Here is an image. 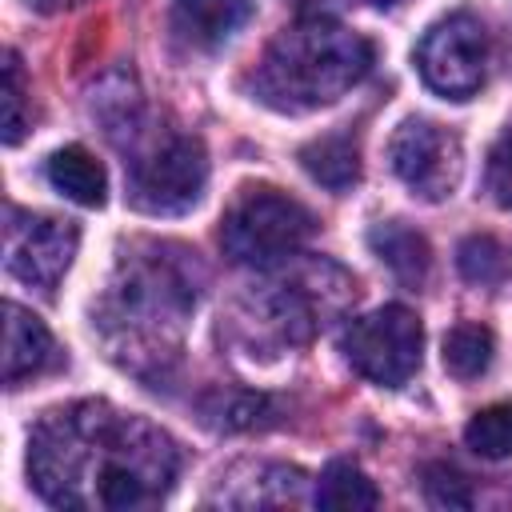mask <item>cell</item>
Here are the masks:
<instances>
[{
	"instance_id": "obj_1",
	"label": "cell",
	"mask_w": 512,
	"mask_h": 512,
	"mask_svg": "<svg viewBox=\"0 0 512 512\" xmlns=\"http://www.w3.org/2000/svg\"><path fill=\"white\" fill-rule=\"evenodd\" d=\"M28 472L56 508H152L168 496L180 452L152 420L108 400H80L32 428Z\"/></svg>"
},
{
	"instance_id": "obj_2",
	"label": "cell",
	"mask_w": 512,
	"mask_h": 512,
	"mask_svg": "<svg viewBox=\"0 0 512 512\" xmlns=\"http://www.w3.org/2000/svg\"><path fill=\"white\" fill-rule=\"evenodd\" d=\"M372 68V44L332 16H304L272 36L252 68V92L276 112L336 104Z\"/></svg>"
},
{
	"instance_id": "obj_3",
	"label": "cell",
	"mask_w": 512,
	"mask_h": 512,
	"mask_svg": "<svg viewBox=\"0 0 512 512\" xmlns=\"http://www.w3.org/2000/svg\"><path fill=\"white\" fill-rule=\"evenodd\" d=\"M312 232H316V216L296 196L280 188H244L236 204L224 212L220 248L236 264L268 268L300 252Z\"/></svg>"
},
{
	"instance_id": "obj_4",
	"label": "cell",
	"mask_w": 512,
	"mask_h": 512,
	"mask_svg": "<svg viewBox=\"0 0 512 512\" xmlns=\"http://www.w3.org/2000/svg\"><path fill=\"white\" fill-rule=\"evenodd\" d=\"M208 184L204 144L188 132H164L128 160V204L148 216L188 212Z\"/></svg>"
},
{
	"instance_id": "obj_5",
	"label": "cell",
	"mask_w": 512,
	"mask_h": 512,
	"mask_svg": "<svg viewBox=\"0 0 512 512\" xmlns=\"http://www.w3.org/2000/svg\"><path fill=\"white\" fill-rule=\"evenodd\" d=\"M340 348H344V360L364 380H372L380 388H400L420 368L424 328H420V320H416L412 308L384 304V308L352 320Z\"/></svg>"
},
{
	"instance_id": "obj_6",
	"label": "cell",
	"mask_w": 512,
	"mask_h": 512,
	"mask_svg": "<svg viewBox=\"0 0 512 512\" xmlns=\"http://www.w3.org/2000/svg\"><path fill=\"white\" fill-rule=\"evenodd\" d=\"M416 68L424 84L448 100H468L488 76V32L472 12L436 20L416 44Z\"/></svg>"
},
{
	"instance_id": "obj_7",
	"label": "cell",
	"mask_w": 512,
	"mask_h": 512,
	"mask_svg": "<svg viewBox=\"0 0 512 512\" xmlns=\"http://www.w3.org/2000/svg\"><path fill=\"white\" fill-rule=\"evenodd\" d=\"M388 160L404 188L428 204L448 200L464 172L460 136L436 120H404L388 140Z\"/></svg>"
},
{
	"instance_id": "obj_8",
	"label": "cell",
	"mask_w": 512,
	"mask_h": 512,
	"mask_svg": "<svg viewBox=\"0 0 512 512\" xmlns=\"http://www.w3.org/2000/svg\"><path fill=\"white\" fill-rule=\"evenodd\" d=\"M80 232L72 220L60 216H40V212H24V208H8V224H4V264L16 280L52 292L72 256H76Z\"/></svg>"
},
{
	"instance_id": "obj_9",
	"label": "cell",
	"mask_w": 512,
	"mask_h": 512,
	"mask_svg": "<svg viewBox=\"0 0 512 512\" xmlns=\"http://www.w3.org/2000/svg\"><path fill=\"white\" fill-rule=\"evenodd\" d=\"M164 248H152L148 260H124V280L112 288L116 320H136L140 328H160L180 324L188 308L196 304V292L188 276L176 268L172 256H160Z\"/></svg>"
},
{
	"instance_id": "obj_10",
	"label": "cell",
	"mask_w": 512,
	"mask_h": 512,
	"mask_svg": "<svg viewBox=\"0 0 512 512\" xmlns=\"http://www.w3.org/2000/svg\"><path fill=\"white\" fill-rule=\"evenodd\" d=\"M4 384L16 388L20 380L40 376L56 364V340L52 332L20 304H4Z\"/></svg>"
},
{
	"instance_id": "obj_11",
	"label": "cell",
	"mask_w": 512,
	"mask_h": 512,
	"mask_svg": "<svg viewBox=\"0 0 512 512\" xmlns=\"http://www.w3.org/2000/svg\"><path fill=\"white\" fill-rule=\"evenodd\" d=\"M252 16V0H172V28L184 44L212 52L228 44Z\"/></svg>"
},
{
	"instance_id": "obj_12",
	"label": "cell",
	"mask_w": 512,
	"mask_h": 512,
	"mask_svg": "<svg viewBox=\"0 0 512 512\" xmlns=\"http://www.w3.org/2000/svg\"><path fill=\"white\" fill-rule=\"evenodd\" d=\"M368 244H372V252L388 264V272L404 288H420L428 280V272H432V248H428V240L416 228H408L400 220H388V224H376L368 232Z\"/></svg>"
},
{
	"instance_id": "obj_13",
	"label": "cell",
	"mask_w": 512,
	"mask_h": 512,
	"mask_svg": "<svg viewBox=\"0 0 512 512\" xmlns=\"http://www.w3.org/2000/svg\"><path fill=\"white\" fill-rule=\"evenodd\" d=\"M44 172H48V184L56 192H64L68 200H76L84 208H100L104 196H108V176H104L100 160L80 144H68L60 152H52Z\"/></svg>"
},
{
	"instance_id": "obj_14",
	"label": "cell",
	"mask_w": 512,
	"mask_h": 512,
	"mask_svg": "<svg viewBox=\"0 0 512 512\" xmlns=\"http://www.w3.org/2000/svg\"><path fill=\"white\" fill-rule=\"evenodd\" d=\"M304 172L328 192H348L360 180V148L352 136H320L300 148Z\"/></svg>"
},
{
	"instance_id": "obj_15",
	"label": "cell",
	"mask_w": 512,
	"mask_h": 512,
	"mask_svg": "<svg viewBox=\"0 0 512 512\" xmlns=\"http://www.w3.org/2000/svg\"><path fill=\"white\" fill-rule=\"evenodd\" d=\"M320 508H340V512H356V508H376L380 504V492L376 484L348 460H332L320 480H316V496H312Z\"/></svg>"
},
{
	"instance_id": "obj_16",
	"label": "cell",
	"mask_w": 512,
	"mask_h": 512,
	"mask_svg": "<svg viewBox=\"0 0 512 512\" xmlns=\"http://www.w3.org/2000/svg\"><path fill=\"white\" fill-rule=\"evenodd\" d=\"M492 352H496V340H492V332L484 324H456L444 336V368L456 380L484 376L488 364H492Z\"/></svg>"
},
{
	"instance_id": "obj_17",
	"label": "cell",
	"mask_w": 512,
	"mask_h": 512,
	"mask_svg": "<svg viewBox=\"0 0 512 512\" xmlns=\"http://www.w3.org/2000/svg\"><path fill=\"white\" fill-rule=\"evenodd\" d=\"M464 444L476 456H484V460L512 456V400H500V404L480 408L468 420V428H464Z\"/></svg>"
},
{
	"instance_id": "obj_18",
	"label": "cell",
	"mask_w": 512,
	"mask_h": 512,
	"mask_svg": "<svg viewBox=\"0 0 512 512\" xmlns=\"http://www.w3.org/2000/svg\"><path fill=\"white\" fill-rule=\"evenodd\" d=\"M456 264H460L464 280H472V284H496L508 272V256L492 236H468L456 248Z\"/></svg>"
},
{
	"instance_id": "obj_19",
	"label": "cell",
	"mask_w": 512,
	"mask_h": 512,
	"mask_svg": "<svg viewBox=\"0 0 512 512\" xmlns=\"http://www.w3.org/2000/svg\"><path fill=\"white\" fill-rule=\"evenodd\" d=\"M424 496L432 508H472V484L452 464L436 460L424 468Z\"/></svg>"
},
{
	"instance_id": "obj_20",
	"label": "cell",
	"mask_w": 512,
	"mask_h": 512,
	"mask_svg": "<svg viewBox=\"0 0 512 512\" xmlns=\"http://www.w3.org/2000/svg\"><path fill=\"white\" fill-rule=\"evenodd\" d=\"M484 192H488L500 208H512V124H508V128L496 136V144L488 148Z\"/></svg>"
},
{
	"instance_id": "obj_21",
	"label": "cell",
	"mask_w": 512,
	"mask_h": 512,
	"mask_svg": "<svg viewBox=\"0 0 512 512\" xmlns=\"http://www.w3.org/2000/svg\"><path fill=\"white\" fill-rule=\"evenodd\" d=\"M4 60V144H16L24 136V72L16 52H8Z\"/></svg>"
},
{
	"instance_id": "obj_22",
	"label": "cell",
	"mask_w": 512,
	"mask_h": 512,
	"mask_svg": "<svg viewBox=\"0 0 512 512\" xmlns=\"http://www.w3.org/2000/svg\"><path fill=\"white\" fill-rule=\"evenodd\" d=\"M36 12H64V8H76V4H84V0H28Z\"/></svg>"
},
{
	"instance_id": "obj_23",
	"label": "cell",
	"mask_w": 512,
	"mask_h": 512,
	"mask_svg": "<svg viewBox=\"0 0 512 512\" xmlns=\"http://www.w3.org/2000/svg\"><path fill=\"white\" fill-rule=\"evenodd\" d=\"M368 4H396V0H368Z\"/></svg>"
}]
</instances>
